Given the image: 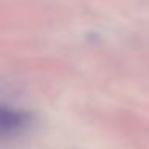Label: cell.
Wrapping results in <instances>:
<instances>
[{
  "instance_id": "cell-1",
  "label": "cell",
  "mask_w": 149,
  "mask_h": 149,
  "mask_svg": "<svg viewBox=\"0 0 149 149\" xmlns=\"http://www.w3.org/2000/svg\"><path fill=\"white\" fill-rule=\"evenodd\" d=\"M34 117L29 111L0 103V143L21 138L31 130Z\"/></svg>"
}]
</instances>
